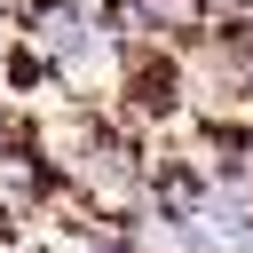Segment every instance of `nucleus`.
I'll return each instance as SVG.
<instances>
[{
  "instance_id": "f257e3e1",
  "label": "nucleus",
  "mask_w": 253,
  "mask_h": 253,
  "mask_svg": "<svg viewBox=\"0 0 253 253\" xmlns=\"http://www.w3.org/2000/svg\"><path fill=\"white\" fill-rule=\"evenodd\" d=\"M0 142H8V111H0Z\"/></svg>"
}]
</instances>
